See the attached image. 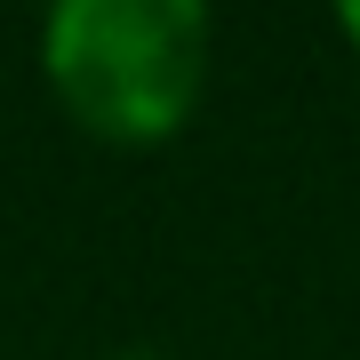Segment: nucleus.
Returning <instances> with one entry per match:
<instances>
[{
  "mask_svg": "<svg viewBox=\"0 0 360 360\" xmlns=\"http://www.w3.org/2000/svg\"><path fill=\"white\" fill-rule=\"evenodd\" d=\"M56 104L96 144H168L208 96V8L193 0H65L40 32Z\"/></svg>",
  "mask_w": 360,
  "mask_h": 360,
  "instance_id": "1",
  "label": "nucleus"
},
{
  "mask_svg": "<svg viewBox=\"0 0 360 360\" xmlns=\"http://www.w3.org/2000/svg\"><path fill=\"white\" fill-rule=\"evenodd\" d=\"M336 32H345L352 49H360V0H345V8H336Z\"/></svg>",
  "mask_w": 360,
  "mask_h": 360,
  "instance_id": "2",
  "label": "nucleus"
},
{
  "mask_svg": "<svg viewBox=\"0 0 360 360\" xmlns=\"http://www.w3.org/2000/svg\"><path fill=\"white\" fill-rule=\"evenodd\" d=\"M112 360H168V352H112Z\"/></svg>",
  "mask_w": 360,
  "mask_h": 360,
  "instance_id": "3",
  "label": "nucleus"
}]
</instances>
